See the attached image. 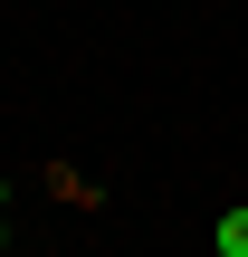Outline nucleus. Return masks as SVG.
Returning <instances> with one entry per match:
<instances>
[{"instance_id":"2","label":"nucleus","mask_w":248,"mask_h":257,"mask_svg":"<svg viewBox=\"0 0 248 257\" xmlns=\"http://www.w3.org/2000/svg\"><path fill=\"white\" fill-rule=\"evenodd\" d=\"M0 248H10V229H0Z\"/></svg>"},{"instance_id":"1","label":"nucleus","mask_w":248,"mask_h":257,"mask_svg":"<svg viewBox=\"0 0 248 257\" xmlns=\"http://www.w3.org/2000/svg\"><path fill=\"white\" fill-rule=\"evenodd\" d=\"M220 257H248V210H220Z\"/></svg>"}]
</instances>
